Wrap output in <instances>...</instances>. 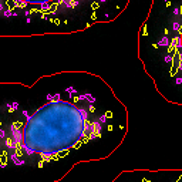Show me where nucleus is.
<instances>
[{
	"label": "nucleus",
	"instance_id": "nucleus-1",
	"mask_svg": "<svg viewBox=\"0 0 182 182\" xmlns=\"http://www.w3.org/2000/svg\"><path fill=\"white\" fill-rule=\"evenodd\" d=\"M0 114V182H53L75 164L98 157L91 145L102 138L108 114H98L88 94L60 100L51 94L37 108Z\"/></svg>",
	"mask_w": 182,
	"mask_h": 182
},
{
	"label": "nucleus",
	"instance_id": "nucleus-2",
	"mask_svg": "<svg viewBox=\"0 0 182 182\" xmlns=\"http://www.w3.org/2000/svg\"><path fill=\"white\" fill-rule=\"evenodd\" d=\"M168 43H169L168 37H166V36H164V37L158 41V44H157V46H168Z\"/></svg>",
	"mask_w": 182,
	"mask_h": 182
},
{
	"label": "nucleus",
	"instance_id": "nucleus-3",
	"mask_svg": "<svg viewBox=\"0 0 182 182\" xmlns=\"http://www.w3.org/2000/svg\"><path fill=\"white\" fill-rule=\"evenodd\" d=\"M172 27H174V30L177 31V30L179 29V23H174V26H172Z\"/></svg>",
	"mask_w": 182,
	"mask_h": 182
},
{
	"label": "nucleus",
	"instance_id": "nucleus-4",
	"mask_svg": "<svg viewBox=\"0 0 182 182\" xmlns=\"http://www.w3.org/2000/svg\"><path fill=\"white\" fill-rule=\"evenodd\" d=\"M178 44V37H175L174 40H172V46H177Z\"/></svg>",
	"mask_w": 182,
	"mask_h": 182
},
{
	"label": "nucleus",
	"instance_id": "nucleus-5",
	"mask_svg": "<svg viewBox=\"0 0 182 182\" xmlns=\"http://www.w3.org/2000/svg\"><path fill=\"white\" fill-rule=\"evenodd\" d=\"M165 61L166 63H171L172 61V57H165Z\"/></svg>",
	"mask_w": 182,
	"mask_h": 182
},
{
	"label": "nucleus",
	"instance_id": "nucleus-6",
	"mask_svg": "<svg viewBox=\"0 0 182 182\" xmlns=\"http://www.w3.org/2000/svg\"><path fill=\"white\" fill-rule=\"evenodd\" d=\"M182 83V78H177V84H181Z\"/></svg>",
	"mask_w": 182,
	"mask_h": 182
},
{
	"label": "nucleus",
	"instance_id": "nucleus-7",
	"mask_svg": "<svg viewBox=\"0 0 182 182\" xmlns=\"http://www.w3.org/2000/svg\"><path fill=\"white\" fill-rule=\"evenodd\" d=\"M179 61L182 63V54H179Z\"/></svg>",
	"mask_w": 182,
	"mask_h": 182
},
{
	"label": "nucleus",
	"instance_id": "nucleus-8",
	"mask_svg": "<svg viewBox=\"0 0 182 182\" xmlns=\"http://www.w3.org/2000/svg\"><path fill=\"white\" fill-rule=\"evenodd\" d=\"M179 68H181V70H182V63H181V64H179Z\"/></svg>",
	"mask_w": 182,
	"mask_h": 182
},
{
	"label": "nucleus",
	"instance_id": "nucleus-9",
	"mask_svg": "<svg viewBox=\"0 0 182 182\" xmlns=\"http://www.w3.org/2000/svg\"><path fill=\"white\" fill-rule=\"evenodd\" d=\"M181 13H182V11H181Z\"/></svg>",
	"mask_w": 182,
	"mask_h": 182
}]
</instances>
